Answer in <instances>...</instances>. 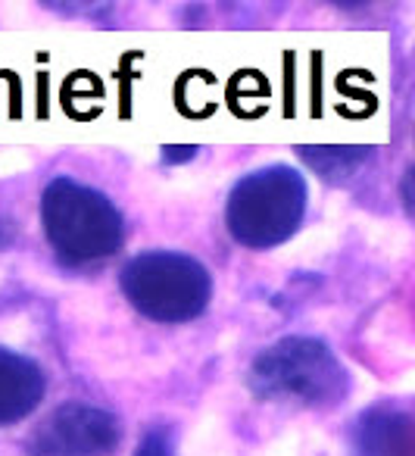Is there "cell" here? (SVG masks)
Masks as SVG:
<instances>
[{"instance_id":"1","label":"cell","mask_w":415,"mask_h":456,"mask_svg":"<svg viewBox=\"0 0 415 456\" xmlns=\"http://www.w3.org/2000/svg\"><path fill=\"white\" fill-rule=\"evenodd\" d=\"M41 219L47 241L66 263L107 260L126 238L116 203L76 178H53L47 184L41 197Z\"/></svg>"},{"instance_id":"2","label":"cell","mask_w":415,"mask_h":456,"mask_svg":"<svg viewBox=\"0 0 415 456\" xmlns=\"http://www.w3.org/2000/svg\"><path fill=\"white\" fill-rule=\"evenodd\" d=\"M306 213V178L290 166H265L244 175L228 194L225 222L238 244L269 250L284 244Z\"/></svg>"},{"instance_id":"3","label":"cell","mask_w":415,"mask_h":456,"mask_svg":"<svg viewBox=\"0 0 415 456\" xmlns=\"http://www.w3.org/2000/svg\"><path fill=\"white\" fill-rule=\"evenodd\" d=\"M250 387L263 400L331 406L346 394L350 375L325 341L297 335L256 356L250 366Z\"/></svg>"},{"instance_id":"4","label":"cell","mask_w":415,"mask_h":456,"mask_svg":"<svg viewBox=\"0 0 415 456\" xmlns=\"http://www.w3.org/2000/svg\"><path fill=\"white\" fill-rule=\"evenodd\" d=\"M119 285L128 304L153 322H191L207 310L213 294V279L203 263L175 250H147L132 256Z\"/></svg>"},{"instance_id":"5","label":"cell","mask_w":415,"mask_h":456,"mask_svg":"<svg viewBox=\"0 0 415 456\" xmlns=\"http://www.w3.org/2000/svg\"><path fill=\"white\" fill-rule=\"evenodd\" d=\"M119 422L113 412L88 403H63L35 431L32 456H107L119 444Z\"/></svg>"},{"instance_id":"6","label":"cell","mask_w":415,"mask_h":456,"mask_svg":"<svg viewBox=\"0 0 415 456\" xmlns=\"http://www.w3.org/2000/svg\"><path fill=\"white\" fill-rule=\"evenodd\" d=\"M47 391L45 372L35 360L0 347V425H16L32 416Z\"/></svg>"},{"instance_id":"7","label":"cell","mask_w":415,"mask_h":456,"mask_svg":"<svg viewBox=\"0 0 415 456\" xmlns=\"http://www.w3.org/2000/svg\"><path fill=\"white\" fill-rule=\"evenodd\" d=\"M356 456H412V422L406 412H365L356 425Z\"/></svg>"},{"instance_id":"8","label":"cell","mask_w":415,"mask_h":456,"mask_svg":"<svg viewBox=\"0 0 415 456\" xmlns=\"http://www.w3.org/2000/svg\"><path fill=\"white\" fill-rule=\"evenodd\" d=\"M303 159L328 182H340L369 159L365 147H300Z\"/></svg>"},{"instance_id":"9","label":"cell","mask_w":415,"mask_h":456,"mask_svg":"<svg viewBox=\"0 0 415 456\" xmlns=\"http://www.w3.org/2000/svg\"><path fill=\"white\" fill-rule=\"evenodd\" d=\"M134 456H172V444H169V437H166L163 431H153V435H147L144 441L138 444V450H134Z\"/></svg>"},{"instance_id":"10","label":"cell","mask_w":415,"mask_h":456,"mask_svg":"<svg viewBox=\"0 0 415 456\" xmlns=\"http://www.w3.org/2000/svg\"><path fill=\"white\" fill-rule=\"evenodd\" d=\"M197 153V147H166L163 157L169 159V163H184V159H191Z\"/></svg>"}]
</instances>
